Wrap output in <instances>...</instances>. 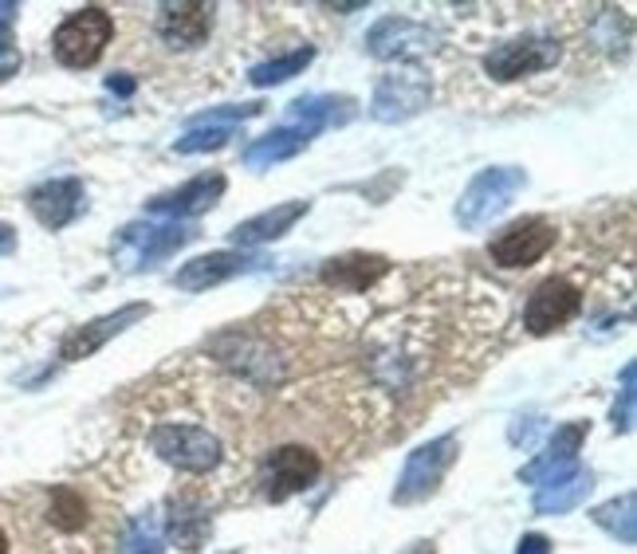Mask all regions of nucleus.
Returning <instances> with one entry per match:
<instances>
[{
  "mask_svg": "<svg viewBox=\"0 0 637 554\" xmlns=\"http://www.w3.org/2000/svg\"><path fill=\"white\" fill-rule=\"evenodd\" d=\"M150 448L162 456L166 465L189 476H205L225 460L221 437L201 425H181V420H162L150 429Z\"/></svg>",
  "mask_w": 637,
  "mask_h": 554,
  "instance_id": "f257e3e1",
  "label": "nucleus"
},
{
  "mask_svg": "<svg viewBox=\"0 0 637 554\" xmlns=\"http://www.w3.org/2000/svg\"><path fill=\"white\" fill-rule=\"evenodd\" d=\"M528 189V173L516 170V166H492V170H480L468 189L457 201V224L460 228H485L492 224L503 209L512 205Z\"/></svg>",
  "mask_w": 637,
  "mask_h": 554,
  "instance_id": "f03ea898",
  "label": "nucleus"
},
{
  "mask_svg": "<svg viewBox=\"0 0 637 554\" xmlns=\"http://www.w3.org/2000/svg\"><path fill=\"white\" fill-rule=\"evenodd\" d=\"M110 36H115V20H110V12L99 9V4H87V9L72 12V17L55 28L52 55L63 63V67L83 72V67H95V63L103 60Z\"/></svg>",
  "mask_w": 637,
  "mask_h": 554,
  "instance_id": "7ed1b4c3",
  "label": "nucleus"
},
{
  "mask_svg": "<svg viewBox=\"0 0 637 554\" xmlns=\"http://www.w3.org/2000/svg\"><path fill=\"white\" fill-rule=\"evenodd\" d=\"M460 452V440L453 437V433H445V437L429 440V445L413 448L410 460H405L402 476H397V488H394V503H422L429 500L433 492L440 488V480H445V472L453 468V460H457Z\"/></svg>",
  "mask_w": 637,
  "mask_h": 554,
  "instance_id": "20e7f679",
  "label": "nucleus"
},
{
  "mask_svg": "<svg viewBox=\"0 0 637 554\" xmlns=\"http://www.w3.org/2000/svg\"><path fill=\"white\" fill-rule=\"evenodd\" d=\"M555 241H559L555 221H548V216H523V221H512L503 233L492 236L488 256H492V264H500V268L520 271L539 264V259L555 248Z\"/></svg>",
  "mask_w": 637,
  "mask_h": 554,
  "instance_id": "39448f33",
  "label": "nucleus"
},
{
  "mask_svg": "<svg viewBox=\"0 0 637 554\" xmlns=\"http://www.w3.org/2000/svg\"><path fill=\"white\" fill-rule=\"evenodd\" d=\"M319 476H323V460H319V452H311V448H304V445L272 448L268 460H264V472H261L264 500H272V503L291 500V496L315 488Z\"/></svg>",
  "mask_w": 637,
  "mask_h": 554,
  "instance_id": "423d86ee",
  "label": "nucleus"
},
{
  "mask_svg": "<svg viewBox=\"0 0 637 554\" xmlns=\"http://www.w3.org/2000/svg\"><path fill=\"white\" fill-rule=\"evenodd\" d=\"M563 55L559 40L551 36H516V40H503L496 44L492 52L485 55V72L492 75L496 83H516V79H528V75L539 72H551Z\"/></svg>",
  "mask_w": 637,
  "mask_h": 554,
  "instance_id": "0eeeda50",
  "label": "nucleus"
},
{
  "mask_svg": "<svg viewBox=\"0 0 637 554\" xmlns=\"http://www.w3.org/2000/svg\"><path fill=\"white\" fill-rule=\"evenodd\" d=\"M433 99V87L417 67H402V72H390L378 79L374 99H370V115L378 122H410L413 115H422Z\"/></svg>",
  "mask_w": 637,
  "mask_h": 554,
  "instance_id": "6e6552de",
  "label": "nucleus"
},
{
  "mask_svg": "<svg viewBox=\"0 0 637 554\" xmlns=\"http://www.w3.org/2000/svg\"><path fill=\"white\" fill-rule=\"evenodd\" d=\"M578 311H583V291H578L571 279L551 276L543 279L528 296V303H523V327H528L535 339H543V334L566 327Z\"/></svg>",
  "mask_w": 637,
  "mask_h": 554,
  "instance_id": "1a4fd4ad",
  "label": "nucleus"
},
{
  "mask_svg": "<svg viewBox=\"0 0 637 554\" xmlns=\"http://www.w3.org/2000/svg\"><path fill=\"white\" fill-rule=\"evenodd\" d=\"M193 236H198L193 224H126L118 236V256L126 259V268H150L185 248Z\"/></svg>",
  "mask_w": 637,
  "mask_h": 554,
  "instance_id": "9d476101",
  "label": "nucleus"
},
{
  "mask_svg": "<svg viewBox=\"0 0 637 554\" xmlns=\"http://www.w3.org/2000/svg\"><path fill=\"white\" fill-rule=\"evenodd\" d=\"M440 44V32L410 17H386L367 32V52L374 60H417Z\"/></svg>",
  "mask_w": 637,
  "mask_h": 554,
  "instance_id": "9b49d317",
  "label": "nucleus"
},
{
  "mask_svg": "<svg viewBox=\"0 0 637 554\" xmlns=\"http://www.w3.org/2000/svg\"><path fill=\"white\" fill-rule=\"evenodd\" d=\"M146 315H150V303H130V307H118L115 315L91 319L87 327H75V331L60 342V358L63 362H83V358H91L99 347H107L115 334H123L126 327L142 322Z\"/></svg>",
  "mask_w": 637,
  "mask_h": 554,
  "instance_id": "f8f14e48",
  "label": "nucleus"
},
{
  "mask_svg": "<svg viewBox=\"0 0 637 554\" xmlns=\"http://www.w3.org/2000/svg\"><path fill=\"white\" fill-rule=\"evenodd\" d=\"M158 36L166 40L170 47H201L213 32V4H201V0H181V4H162L158 9Z\"/></svg>",
  "mask_w": 637,
  "mask_h": 554,
  "instance_id": "ddd939ff",
  "label": "nucleus"
},
{
  "mask_svg": "<svg viewBox=\"0 0 637 554\" xmlns=\"http://www.w3.org/2000/svg\"><path fill=\"white\" fill-rule=\"evenodd\" d=\"M87 205V189H83L79 178H55V181H44L40 189H32V198H28V209L36 216L44 228H63V224H72L75 216L83 213Z\"/></svg>",
  "mask_w": 637,
  "mask_h": 554,
  "instance_id": "4468645a",
  "label": "nucleus"
},
{
  "mask_svg": "<svg viewBox=\"0 0 637 554\" xmlns=\"http://www.w3.org/2000/svg\"><path fill=\"white\" fill-rule=\"evenodd\" d=\"M256 264H264V259L248 256V252H209V256L181 264V271L173 276V287H181V291H209V287L225 284V279L252 271Z\"/></svg>",
  "mask_w": 637,
  "mask_h": 554,
  "instance_id": "2eb2a0df",
  "label": "nucleus"
},
{
  "mask_svg": "<svg viewBox=\"0 0 637 554\" xmlns=\"http://www.w3.org/2000/svg\"><path fill=\"white\" fill-rule=\"evenodd\" d=\"M583 440H586V420L559 425L555 437H551V445H548V452L539 456V460H531L528 468H520V480L543 488V483H551L555 476L571 472V468L578 465V448H583Z\"/></svg>",
  "mask_w": 637,
  "mask_h": 554,
  "instance_id": "dca6fc26",
  "label": "nucleus"
},
{
  "mask_svg": "<svg viewBox=\"0 0 637 554\" xmlns=\"http://www.w3.org/2000/svg\"><path fill=\"white\" fill-rule=\"evenodd\" d=\"M390 271V259L378 256V252H347V256H335L323 264V284L335 287V291H347V296H359V291H370L378 279Z\"/></svg>",
  "mask_w": 637,
  "mask_h": 554,
  "instance_id": "f3484780",
  "label": "nucleus"
},
{
  "mask_svg": "<svg viewBox=\"0 0 637 554\" xmlns=\"http://www.w3.org/2000/svg\"><path fill=\"white\" fill-rule=\"evenodd\" d=\"M221 193H225V173H201V178L185 181L181 189H170L162 198H153L146 209L153 216H198L205 209H213L221 201Z\"/></svg>",
  "mask_w": 637,
  "mask_h": 554,
  "instance_id": "a211bd4d",
  "label": "nucleus"
},
{
  "mask_svg": "<svg viewBox=\"0 0 637 554\" xmlns=\"http://www.w3.org/2000/svg\"><path fill=\"white\" fill-rule=\"evenodd\" d=\"M307 213H311V201H284V205L268 209V213L241 221L229 236H233L236 252H244V248H261V244L279 241V236H284V233H291V224L304 221Z\"/></svg>",
  "mask_w": 637,
  "mask_h": 554,
  "instance_id": "6ab92c4d",
  "label": "nucleus"
},
{
  "mask_svg": "<svg viewBox=\"0 0 637 554\" xmlns=\"http://www.w3.org/2000/svg\"><path fill=\"white\" fill-rule=\"evenodd\" d=\"M354 115H359V103L350 95H304L288 107V122L304 126L311 135L331 130V126H347Z\"/></svg>",
  "mask_w": 637,
  "mask_h": 554,
  "instance_id": "aec40b11",
  "label": "nucleus"
},
{
  "mask_svg": "<svg viewBox=\"0 0 637 554\" xmlns=\"http://www.w3.org/2000/svg\"><path fill=\"white\" fill-rule=\"evenodd\" d=\"M594 488V476L586 472L583 465H575L571 472L555 476L551 483H543L535 492V500H531V508L539 511V515H566V511H575L578 503L591 496Z\"/></svg>",
  "mask_w": 637,
  "mask_h": 554,
  "instance_id": "412c9836",
  "label": "nucleus"
},
{
  "mask_svg": "<svg viewBox=\"0 0 637 554\" xmlns=\"http://www.w3.org/2000/svg\"><path fill=\"white\" fill-rule=\"evenodd\" d=\"M311 138H315L311 130L288 122V126H279V130H272V135L256 138V142L241 153V161L248 166V170H268V166H279V161H288V158H296V153H304Z\"/></svg>",
  "mask_w": 637,
  "mask_h": 554,
  "instance_id": "4be33fe9",
  "label": "nucleus"
},
{
  "mask_svg": "<svg viewBox=\"0 0 637 554\" xmlns=\"http://www.w3.org/2000/svg\"><path fill=\"white\" fill-rule=\"evenodd\" d=\"M118 554H166L162 515H158L153 508L138 511V515L123 528V539H118Z\"/></svg>",
  "mask_w": 637,
  "mask_h": 554,
  "instance_id": "5701e85b",
  "label": "nucleus"
},
{
  "mask_svg": "<svg viewBox=\"0 0 637 554\" xmlns=\"http://www.w3.org/2000/svg\"><path fill=\"white\" fill-rule=\"evenodd\" d=\"M591 519L611 539H618V543H626V546L637 543V496L634 492L618 496V500L598 503V508L591 511Z\"/></svg>",
  "mask_w": 637,
  "mask_h": 554,
  "instance_id": "b1692460",
  "label": "nucleus"
},
{
  "mask_svg": "<svg viewBox=\"0 0 637 554\" xmlns=\"http://www.w3.org/2000/svg\"><path fill=\"white\" fill-rule=\"evenodd\" d=\"M47 523L63 535H75V531L87 528V500H83L79 488L72 483H60L47 492Z\"/></svg>",
  "mask_w": 637,
  "mask_h": 554,
  "instance_id": "393cba45",
  "label": "nucleus"
},
{
  "mask_svg": "<svg viewBox=\"0 0 637 554\" xmlns=\"http://www.w3.org/2000/svg\"><path fill=\"white\" fill-rule=\"evenodd\" d=\"M315 60V47H299V52H288V55H276V60H264L256 63L248 72V83L252 87H276V83H288L291 75H304V67Z\"/></svg>",
  "mask_w": 637,
  "mask_h": 554,
  "instance_id": "a878e982",
  "label": "nucleus"
},
{
  "mask_svg": "<svg viewBox=\"0 0 637 554\" xmlns=\"http://www.w3.org/2000/svg\"><path fill=\"white\" fill-rule=\"evenodd\" d=\"M236 138V126H189L185 135L173 142L178 153H209V150H225Z\"/></svg>",
  "mask_w": 637,
  "mask_h": 554,
  "instance_id": "bb28decb",
  "label": "nucleus"
},
{
  "mask_svg": "<svg viewBox=\"0 0 637 554\" xmlns=\"http://www.w3.org/2000/svg\"><path fill=\"white\" fill-rule=\"evenodd\" d=\"M634 417H637V362H626V370H622L618 402H614V429L629 433L634 429Z\"/></svg>",
  "mask_w": 637,
  "mask_h": 554,
  "instance_id": "cd10ccee",
  "label": "nucleus"
},
{
  "mask_svg": "<svg viewBox=\"0 0 637 554\" xmlns=\"http://www.w3.org/2000/svg\"><path fill=\"white\" fill-rule=\"evenodd\" d=\"M261 115V103H241V107H213V110H201L193 118V126H241L248 118Z\"/></svg>",
  "mask_w": 637,
  "mask_h": 554,
  "instance_id": "c85d7f7f",
  "label": "nucleus"
},
{
  "mask_svg": "<svg viewBox=\"0 0 637 554\" xmlns=\"http://www.w3.org/2000/svg\"><path fill=\"white\" fill-rule=\"evenodd\" d=\"M539 425H543V420H539V417H516V420H512V429H508V440H512V445L531 448V445H535Z\"/></svg>",
  "mask_w": 637,
  "mask_h": 554,
  "instance_id": "c756f323",
  "label": "nucleus"
},
{
  "mask_svg": "<svg viewBox=\"0 0 637 554\" xmlns=\"http://www.w3.org/2000/svg\"><path fill=\"white\" fill-rule=\"evenodd\" d=\"M12 12L17 4H0V55L12 52Z\"/></svg>",
  "mask_w": 637,
  "mask_h": 554,
  "instance_id": "7c9ffc66",
  "label": "nucleus"
},
{
  "mask_svg": "<svg viewBox=\"0 0 637 554\" xmlns=\"http://www.w3.org/2000/svg\"><path fill=\"white\" fill-rule=\"evenodd\" d=\"M516 554H551V539L548 535H523Z\"/></svg>",
  "mask_w": 637,
  "mask_h": 554,
  "instance_id": "2f4dec72",
  "label": "nucleus"
},
{
  "mask_svg": "<svg viewBox=\"0 0 637 554\" xmlns=\"http://www.w3.org/2000/svg\"><path fill=\"white\" fill-rule=\"evenodd\" d=\"M107 90H115V95H135V79H130V75H110L107 79Z\"/></svg>",
  "mask_w": 637,
  "mask_h": 554,
  "instance_id": "473e14b6",
  "label": "nucleus"
},
{
  "mask_svg": "<svg viewBox=\"0 0 637 554\" xmlns=\"http://www.w3.org/2000/svg\"><path fill=\"white\" fill-rule=\"evenodd\" d=\"M17 248V228L12 224H0V256H9Z\"/></svg>",
  "mask_w": 637,
  "mask_h": 554,
  "instance_id": "72a5a7b5",
  "label": "nucleus"
},
{
  "mask_svg": "<svg viewBox=\"0 0 637 554\" xmlns=\"http://www.w3.org/2000/svg\"><path fill=\"white\" fill-rule=\"evenodd\" d=\"M0 554H12V539H9V531L0 528Z\"/></svg>",
  "mask_w": 637,
  "mask_h": 554,
  "instance_id": "f704fd0d",
  "label": "nucleus"
},
{
  "mask_svg": "<svg viewBox=\"0 0 637 554\" xmlns=\"http://www.w3.org/2000/svg\"><path fill=\"white\" fill-rule=\"evenodd\" d=\"M405 554H437V551H433L429 543H417V546H413V551H405Z\"/></svg>",
  "mask_w": 637,
  "mask_h": 554,
  "instance_id": "c9c22d12",
  "label": "nucleus"
},
{
  "mask_svg": "<svg viewBox=\"0 0 637 554\" xmlns=\"http://www.w3.org/2000/svg\"><path fill=\"white\" fill-rule=\"evenodd\" d=\"M17 72V63H0V79H4V75H12Z\"/></svg>",
  "mask_w": 637,
  "mask_h": 554,
  "instance_id": "e433bc0d",
  "label": "nucleus"
}]
</instances>
